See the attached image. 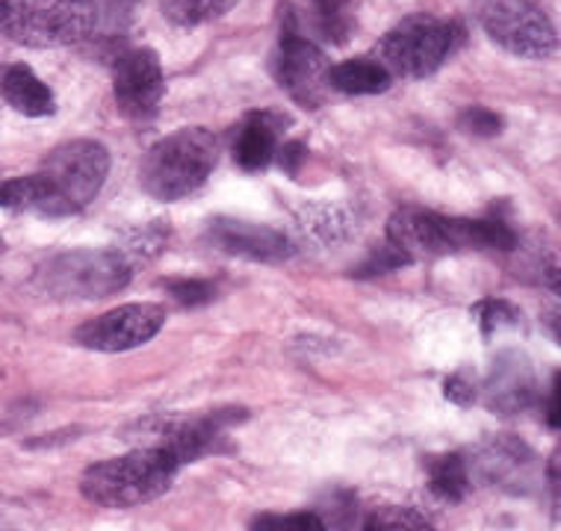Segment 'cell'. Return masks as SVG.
Returning <instances> with one entry per match:
<instances>
[{"label":"cell","instance_id":"1","mask_svg":"<svg viewBox=\"0 0 561 531\" xmlns=\"http://www.w3.org/2000/svg\"><path fill=\"white\" fill-rule=\"evenodd\" d=\"M388 240L408 257L414 254L440 257V254L479 252V249H496V252L517 249V233L512 231V224L494 222V219H455V216L416 210V207H405L390 219Z\"/></svg>","mask_w":561,"mask_h":531},{"label":"cell","instance_id":"2","mask_svg":"<svg viewBox=\"0 0 561 531\" xmlns=\"http://www.w3.org/2000/svg\"><path fill=\"white\" fill-rule=\"evenodd\" d=\"M219 160V139L207 127H184L151 146L139 165V184L157 201L198 193Z\"/></svg>","mask_w":561,"mask_h":531},{"label":"cell","instance_id":"3","mask_svg":"<svg viewBox=\"0 0 561 531\" xmlns=\"http://www.w3.org/2000/svg\"><path fill=\"white\" fill-rule=\"evenodd\" d=\"M178 470L181 466L174 464L163 449L142 446L136 452L89 466L80 490L89 503L104 505V508H136L163 496Z\"/></svg>","mask_w":561,"mask_h":531},{"label":"cell","instance_id":"4","mask_svg":"<svg viewBox=\"0 0 561 531\" xmlns=\"http://www.w3.org/2000/svg\"><path fill=\"white\" fill-rule=\"evenodd\" d=\"M92 0H0V36L24 48H66L95 30Z\"/></svg>","mask_w":561,"mask_h":531},{"label":"cell","instance_id":"5","mask_svg":"<svg viewBox=\"0 0 561 531\" xmlns=\"http://www.w3.org/2000/svg\"><path fill=\"white\" fill-rule=\"evenodd\" d=\"M36 280L54 299L95 301L125 290L134 280V263L122 252L75 249L42 263Z\"/></svg>","mask_w":561,"mask_h":531},{"label":"cell","instance_id":"6","mask_svg":"<svg viewBox=\"0 0 561 531\" xmlns=\"http://www.w3.org/2000/svg\"><path fill=\"white\" fill-rule=\"evenodd\" d=\"M461 27L455 21L435 19V15H408L378 42L376 57L388 68L390 78L423 80L444 66L453 54Z\"/></svg>","mask_w":561,"mask_h":531},{"label":"cell","instance_id":"7","mask_svg":"<svg viewBox=\"0 0 561 531\" xmlns=\"http://www.w3.org/2000/svg\"><path fill=\"white\" fill-rule=\"evenodd\" d=\"M479 24L514 57L547 59L559 50V33L538 0H473Z\"/></svg>","mask_w":561,"mask_h":531},{"label":"cell","instance_id":"8","mask_svg":"<svg viewBox=\"0 0 561 531\" xmlns=\"http://www.w3.org/2000/svg\"><path fill=\"white\" fill-rule=\"evenodd\" d=\"M39 174L54 195L57 216H71L101 193L110 174V151L95 139H71L50 151Z\"/></svg>","mask_w":561,"mask_h":531},{"label":"cell","instance_id":"9","mask_svg":"<svg viewBox=\"0 0 561 531\" xmlns=\"http://www.w3.org/2000/svg\"><path fill=\"white\" fill-rule=\"evenodd\" d=\"M272 74L280 89L305 109H320L331 97V62L313 42L299 33H284L272 57Z\"/></svg>","mask_w":561,"mask_h":531},{"label":"cell","instance_id":"10","mask_svg":"<svg viewBox=\"0 0 561 531\" xmlns=\"http://www.w3.org/2000/svg\"><path fill=\"white\" fill-rule=\"evenodd\" d=\"M165 325V310L151 301H139V304H122V308L107 310L104 316H95L83 322L75 331L78 346L92 348V351H130L151 343Z\"/></svg>","mask_w":561,"mask_h":531},{"label":"cell","instance_id":"11","mask_svg":"<svg viewBox=\"0 0 561 531\" xmlns=\"http://www.w3.org/2000/svg\"><path fill=\"white\" fill-rule=\"evenodd\" d=\"M113 89H116V101L125 116H154L165 92L160 57L151 48L125 50L113 68Z\"/></svg>","mask_w":561,"mask_h":531},{"label":"cell","instance_id":"12","mask_svg":"<svg viewBox=\"0 0 561 531\" xmlns=\"http://www.w3.org/2000/svg\"><path fill=\"white\" fill-rule=\"evenodd\" d=\"M210 236L228 254L249 257V261L278 263L293 254V242L270 224L240 222V219H214Z\"/></svg>","mask_w":561,"mask_h":531},{"label":"cell","instance_id":"13","mask_svg":"<svg viewBox=\"0 0 561 531\" xmlns=\"http://www.w3.org/2000/svg\"><path fill=\"white\" fill-rule=\"evenodd\" d=\"M535 402L533 363L520 351H505L494 363V372L484 384V405L503 416H514Z\"/></svg>","mask_w":561,"mask_h":531},{"label":"cell","instance_id":"14","mask_svg":"<svg viewBox=\"0 0 561 531\" xmlns=\"http://www.w3.org/2000/svg\"><path fill=\"white\" fill-rule=\"evenodd\" d=\"M278 122L270 113H252L233 134V160L245 172H263L275 157Z\"/></svg>","mask_w":561,"mask_h":531},{"label":"cell","instance_id":"15","mask_svg":"<svg viewBox=\"0 0 561 531\" xmlns=\"http://www.w3.org/2000/svg\"><path fill=\"white\" fill-rule=\"evenodd\" d=\"M3 97L10 101L21 116L30 118H45L57 113V97L48 89V83H42L33 68L27 66H12L7 68V74L0 80Z\"/></svg>","mask_w":561,"mask_h":531},{"label":"cell","instance_id":"16","mask_svg":"<svg viewBox=\"0 0 561 531\" xmlns=\"http://www.w3.org/2000/svg\"><path fill=\"white\" fill-rule=\"evenodd\" d=\"M331 89L334 92H346V95H381L393 86V78L388 74V68L381 66L378 59H346L340 66H331Z\"/></svg>","mask_w":561,"mask_h":531},{"label":"cell","instance_id":"17","mask_svg":"<svg viewBox=\"0 0 561 531\" xmlns=\"http://www.w3.org/2000/svg\"><path fill=\"white\" fill-rule=\"evenodd\" d=\"M0 207L57 219V204H54V195H50L48 184L42 181L39 172L24 174V177H15V181L0 184Z\"/></svg>","mask_w":561,"mask_h":531},{"label":"cell","instance_id":"18","mask_svg":"<svg viewBox=\"0 0 561 531\" xmlns=\"http://www.w3.org/2000/svg\"><path fill=\"white\" fill-rule=\"evenodd\" d=\"M428 487L446 503H461L470 490V466L461 454H440L428 464Z\"/></svg>","mask_w":561,"mask_h":531},{"label":"cell","instance_id":"19","mask_svg":"<svg viewBox=\"0 0 561 531\" xmlns=\"http://www.w3.org/2000/svg\"><path fill=\"white\" fill-rule=\"evenodd\" d=\"M240 0H160V10L178 27H198L228 15Z\"/></svg>","mask_w":561,"mask_h":531},{"label":"cell","instance_id":"20","mask_svg":"<svg viewBox=\"0 0 561 531\" xmlns=\"http://www.w3.org/2000/svg\"><path fill=\"white\" fill-rule=\"evenodd\" d=\"M364 531H437L432 522L405 505H381L369 513Z\"/></svg>","mask_w":561,"mask_h":531},{"label":"cell","instance_id":"21","mask_svg":"<svg viewBox=\"0 0 561 531\" xmlns=\"http://www.w3.org/2000/svg\"><path fill=\"white\" fill-rule=\"evenodd\" d=\"M249 529L252 531H325V517L317 511L257 513Z\"/></svg>","mask_w":561,"mask_h":531},{"label":"cell","instance_id":"22","mask_svg":"<svg viewBox=\"0 0 561 531\" xmlns=\"http://www.w3.org/2000/svg\"><path fill=\"white\" fill-rule=\"evenodd\" d=\"M476 316H479V331L484 337H494L496 328H508V325H517L520 319V310L514 308L512 301L503 299H488L476 308Z\"/></svg>","mask_w":561,"mask_h":531},{"label":"cell","instance_id":"23","mask_svg":"<svg viewBox=\"0 0 561 531\" xmlns=\"http://www.w3.org/2000/svg\"><path fill=\"white\" fill-rule=\"evenodd\" d=\"M405 263H411V257H408L405 252H399L397 245L388 240V245H378V249H373V254H369L367 261L360 263L358 269L352 272V275L369 278V275H381V272L399 269V266H405Z\"/></svg>","mask_w":561,"mask_h":531},{"label":"cell","instance_id":"24","mask_svg":"<svg viewBox=\"0 0 561 531\" xmlns=\"http://www.w3.org/2000/svg\"><path fill=\"white\" fill-rule=\"evenodd\" d=\"M165 287L172 292V299L184 308H198V304L216 299V287L210 280H172Z\"/></svg>","mask_w":561,"mask_h":531},{"label":"cell","instance_id":"25","mask_svg":"<svg viewBox=\"0 0 561 531\" xmlns=\"http://www.w3.org/2000/svg\"><path fill=\"white\" fill-rule=\"evenodd\" d=\"M461 125H465L467 134L473 136H496L503 130V116L494 113V109H488V106H470L465 109V116H461Z\"/></svg>","mask_w":561,"mask_h":531},{"label":"cell","instance_id":"26","mask_svg":"<svg viewBox=\"0 0 561 531\" xmlns=\"http://www.w3.org/2000/svg\"><path fill=\"white\" fill-rule=\"evenodd\" d=\"M322 12V27L334 42H343L346 36V3L348 0H317Z\"/></svg>","mask_w":561,"mask_h":531},{"label":"cell","instance_id":"27","mask_svg":"<svg viewBox=\"0 0 561 531\" xmlns=\"http://www.w3.org/2000/svg\"><path fill=\"white\" fill-rule=\"evenodd\" d=\"M444 393H446V399L453 402V405L467 407V405H473V402H476V386L470 384L465 376H449V378H446Z\"/></svg>","mask_w":561,"mask_h":531},{"label":"cell","instance_id":"28","mask_svg":"<svg viewBox=\"0 0 561 531\" xmlns=\"http://www.w3.org/2000/svg\"><path fill=\"white\" fill-rule=\"evenodd\" d=\"M305 160H308V148L301 146V142H290V146H284V151H280V165H284V172L299 174Z\"/></svg>","mask_w":561,"mask_h":531},{"label":"cell","instance_id":"29","mask_svg":"<svg viewBox=\"0 0 561 531\" xmlns=\"http://www.w3.org/2000/svg\"><path fill=\"white\" fill-rule=\"evenodd\" d=\"M547 423L552 428H559V372H556V381H552V393L547 399Z\"/></svg>","mask_w":561,"mask_h":531},{"label":"cell","instance_id":"30","mask_svg":"<svg viewBox=\"0 0 561 531\" xmlns=\"http://www.w3.org/2000/svg\"><path fill=\"white\" fill-rule=\"evenodd\" d=\"M3 249H7V245H3V236H0V254H3Z\"/></svg>","mask_w":561,"mask_h":531}]
</instances>
